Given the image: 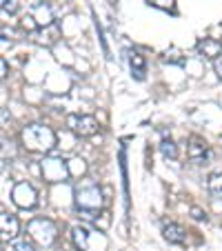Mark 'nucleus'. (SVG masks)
<instances>
[{
	"instance_id": "nucleus-1",
	"label": "nucleus",
	"mask_w": 222,
	"mask_h": 251,
	"mask_svg": "<svg viewBox=\"0 0 222 251\" xmlns=\"http://www.w3.org/2000/svg\"><path fill=\"white\" fill-rule=\"evenodd\" d=\"M23 145L29 151L47 153L56 147V133L47 125H29V127L23 129Z\"/></svg>"
},
{
	"instance_id": "nucleus-2",
	"label": "nucleus",
	"mask_w": 222,
	"mask_h": 251,
	"mask_svg": "<svg viewBox=\"0 0 222 251\" xmlns=\"http://www.w3.org/2000/svg\"><path fill=\"white\" fill-rule=\"evenodd\" d=\"M76 204L87 220H96V213L102 207V191L98 185H85L76 189Z\"/></svg>"
},
{
	"instance_id": "nucleus-3",
	"label": "nucleus",
	"mask_w": 222,
	"mask_h": 251,
	"mask_svg": "<svg viewBox=\"0 0 222 251\" xmlns=\"http://www.w3.org/2000/svg\"><path fill=\"white\" fill-rule=\"evenodd\" d=\"M27 229H29V233H31L33 240L40 242L43 247H49L58 236L56 225H53L49 218H33Z\"/></svg>"
},
{
	"instance_id": "nucleus-4",
	"label": "nucleus",
	"mask_w": 222,
	"mask_h": 251,
	"mask_svg": "<svg viewBox=\"0 0 222 251\" xmlns=\"http://www.w3.org/2000/svg\"><path fill=\"white\" fill-rule=\"evenodd\" d=\"M43 176L49 182H62L69 178V165L60 158H47L43 160Z\"/></svg>"
},
{
	"instance_id": "nucleus-5",
	"label": "nucleus",
	"mask_w": 222,
	"mask_h": 251,
	"mask_svg": "<svg viewBox=\"0 0 222 251\" xmlns=\"http://www.w3.org/2000/svg\"><path fill=\"white\" fill-rule=\"evenodd\" d=\"M11 198L20 209H33L38 204V194L29 182H18L14 187V191H11Z\"/></svg>"
},
{
	"instance_id": "nucleus-6",
	"label": "nucleus",
	"mask_w": 222,
	"mask_h": 251,
	"mask_svg": "<svg viewBox=\"0 0 222 251\" xmlns=\"http://www.w3.org/2000/svg\"><path fill=\"white\" fill-rule=\"evenodd\" d=\"M67 125H69L71 131L80 138H89L98 131V123H96V118H91V116H71V118L67 120Z\"/></svg>"
},
{
	"instance_id": "nucleus-7",
	"label": "nucleus",
	"mask_w": 222,
	"mask_h": 251,
	"mask_svg": "<svg viewBox=\"0 0 222 251\" xmlns=\"http://www.w3.org/2000/svg\"><path fill=\"white\" fill-rule=\"evenodd\" d=\"M27 20H31V23H29V27H38V29L49 27V25L53 23V11H51V7H49V5H45V2H38V5L31 7Z\"/></svg>"
},
{
	"instance_id": "nucleus-8",
	"label": "nucleus",
	"mask_w": 222,
	"mask_h": 251,
	"mask_svg": "<svg viewBox=\"0 0 222 251\" xmlns=\"http://www.w3.org/2000/svg\"><path fill=\"white\" fill-rule=\"evenodd\" d=\"M20 231V223L11 213H0V240H16Z\"/></svg>"
},
{
	"instance_id": "nucleus-9",
	"label": "nucleus",
	"mask_w": 222,
	"mask_h": 251,
	"mask_svg": "<svg viewBox=\"0 0 222 251\" xmlns=\"http://www.w3.org/2000/svg\"><path fill=\"white\" fill-rule=\"evenodd\" d=\"M162 233H165V238L169 242H173V245H184V242H187V231H184V227H180V225H175V223H165Z\"/></svg>"
},
{
	"instance_id": "nucleus-10",
	"label": "nucleus",
	"mask_w": 222,
	"mask_h": 251,
	"mask_svg": "<svg viewBox=\"0 0 222 251\" xmlns=\"http://www.w3.org/2000/svg\"><path fill=\"white\" fill-rule=\"evenodd\" d=\"M189 158L194 162H198V165H202V162H207V158H209V147L204 145L202 140H198V138H194L191 140V145H189Z\"/></svg>"
},
{
	"instance_id": "nucleus-11",
	"label": "nucleus",
	"mask_w": 222,
	"mask_h": 251,
	"mask_svg": "<svg viewBox=\"0 0 222 251\" xmlns=\"http://www.w3.org/2000/svg\"><path fill=\"white\" fill-rule=\"evenodd\" d=\"M198 51L202 53V56H207V58H213V60H216L218 56H220L222 53V45L218 43L216 38H204L202 43L198 45Z\"/></svg>"
},
{
	"instance_id": "nucleus-12",
	"label": "nucleus",
	"mask_w": 222,
	"mask_h": 251,
	"mask_svg": "<svg viewBox=\"0 0 222 251\" xmlns=\"http://www.w3.org/2000/svg\"><path fill=\"white\" fill-rule=\"evenodd\" d=\"M129 67H131V74L138 78V80H142V78H145V74H147L145 58H142L138 51H129Z\"/></svg>"
},
{
	"instance_id": "nucleus-13",
	"label": "nucleus",
	"mask_w": 222,
	"mask_h": 251,
	"mask_svg": "<svg viewBox=\"0 0 222 251\" xmlns=\"http://www.w3.org/2000/svg\"><path fill=\"white\" fill-rule=\"evenodd\" d=\"M71 238H74V245L80 251L89 249V231H87L85 227H74L71 229Z\"/></svg>"
},
{
	"instance_id": "nucleus-14",
	"label": "nucleus",
	"mask_w": 222,
	"mask_h": 251,
	"mask_svg": "<svg viewBox=\"0 0 222 251\" xmlns=\"http://www.w3.org/2000/svg\"><path fill=\"white\" fill-rule=\"evenodd\" d=\"M209 194L213 196V198H222V174H211L209 176Z\"/></svg>"
},
{
	"instance_id": "nucleus-15",
	"label": "nucleus",
	"mask_w": 222,
	"mask_h": 251,
	"mask_svg": "<svg viewBox=\"0 0 222 251\" xmlns=\"http://www.w3.org/2000/svg\"><path fill=\"white\" fill-rule=\"evenodd\" d=\"M5 251H33V247H31V242H27V240H11L9 245L5 247Z\"/></svg>"
},
{
	"instance_id": "nucleus-16",
	"label": "nucleus",
	"mask_w": 222,
	"mask_h": 251,
	"mask_svg": "<svg viewBox=\"0 0 222 251\" xmlns=\"http://www.w3.org/2000/svg\"><path fill=\"white\" fill-rule=\"evenodd\" d=\"M160 151H162L165 158H178V149H175V145L171 140H162Z\"/></svg>"
},
{
	"instance_id": "nucleus-17",
	"label": "nucleus",
	"mask_w": 222,
	"mask_h": 251,
	"mask_svg": "<svg viewBox=\"0 0 222 251\" xmlns=\"http://www.w3.org/2000/svg\"><path fill=\"white\" fill-rule=\"evenodd\" d=\"M2 9L14 14V11H18V2H16V0H5V2H2Z\"/></svg>"
},
{
	"instance_id": "nucleus-18",
	"label": "nucleus",
	"mask_w": 222,
	"mask_h": 251,
	"mask_svg": "<svg viewBox=\"0 0 222 251\" xmlns=\"http://www.w3.org/2000/svg\"><path fill=\"white\" fill-rule=\"evenodd\" d=\"M149 2L156 7H162V9H171L173 7V0H149Z\"/></svg>"
},
{
	"instance_id": "nucleus-19",
	"label": "nucleus",
	"mask_w": 222,
	"mask_h": 251,
	"mask_svg": "<svg viewBox=\"0 0 222 251\" xmlns=\"http://www.w3.org/2000/svg\"><path fill=\"white\" fill-rule=\"evenodd\" d=\"M9 74V67H7V62H5V58H0V80Z\"/></svg>"
},
{
	"instance_id": "nucleus-20",
	"label": "nucleus",
	"mask_w": 222,
	"mask_h": 251,
	"mask_svg": "<svg viewBox=\"0 0 222 251\" xmlns=\"http://www.w3.org/2000/svg\"><path fill=\"white\" fill-rule=\"evenodd\" d=\"M213 67H216V74L222 78V53L216 58V60H213Z\"/></svg>"
},
{
	"instance_id": "nucleus-21",
	"label": "nucleus",
	"mask_w": 222,
	"mask_h": 251,
	"mask_svg": "<svg viewBox=\"0 0 222 251\" xmlns=\"http://www.w3.org/2000/svg\"><path fill=\"white\" fill-rule=\"evenodd\" d=\"M194 218L196 220H204V213L200 211V209H194Z\"/></svg>"
},
{
	"instance_id": "nucleus-22",
	"label": "nucleus",
	"mask_w": 222,
	"mask_h": 251,
	"mask_svg": "<svg viewBox=\"0 0 222 251\" xmlns=\"http://www.w3.org/2000/svg\"><path fill=\"white\" fill-rule=\"evenodd\" d=\"M109 2H111V5H114V2H116V0H109Z\"/></svg>"
}]
</instances>
